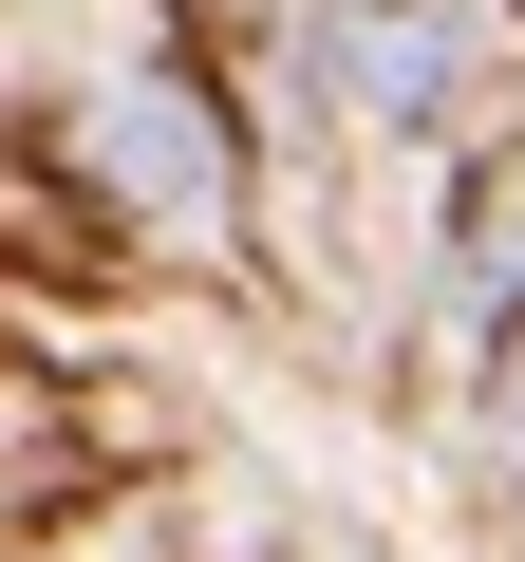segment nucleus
<instances>
[{
    "label": "nucleus",
    "mask_w": 525,
    "mask_h": 562,
    "mask_svg": "<svg viewBox=\"0 0 525 562\" xmlns=\"http://www.w3.org/2000/svg\"><path fill=\"white\" fill-rule=\"evenodd\" d=\"M94 169H113L132 206H206V132H188L169 94H113V113H94Z\"/></svg>",
    "instance_id": "3"
},
{
    "label": "nucleus",
    "mask_w": 525,
    "mask_h": 562,
    "mask_svg": "<svg viewBox=\"0 0 525 562\" xmlns=\"http://www.w3.org/2000/svg\"><path fill=\"white\" fill-rule=\"evenodd\" d=\"M338 76L376 132H450L469 94V38H450V0H338Z\"/></svg>",
    "instance_id": "1"
},
{
    "label": "nucleus",
    "mask_w": 525,
    "mask_h": 562,
    "mask_svg": "<svg viewBox=\"0 0 525 562\" xmlns=\"http://www.w3.org/2000/svg\"><path fill=\"white\" fill-rule=\"evenodd\" d=\"M450 301H469V338L525 319V150H488L469 206H450Z\"/></svg>",
    "instance_id": "2"
}]
</instances>
